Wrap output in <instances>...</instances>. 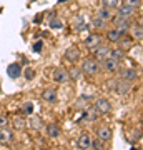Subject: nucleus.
Returning a JSON list of instances; mask_svg holds the SVG:
<instances>
[{"mask_svg": "<svg viewBox=\"0 0 143 150\" xmlns=\"http://www.w3.org/2000/svg\"><path fill=\"white\" fill-rule=\"evenodd\" d=\"M98 70H100V60L87 59V60H83L80 72H82V74H87V75H93V74H97Z\"/></svg>", "mask_w": 143, "mask_h": 150, "instance_id": "1", "label": "nucleus"}, {"mask_svg": "<svg viewBox=\"0 0 143 150\" xmlns=\"http://www.w3.org/2000/svg\"><path fill=\"white\" fill-rule=\"evenodd\" d=\"M113 25H115V28H117L122 35H125V33L130 30V25H132V23H130V18L122 17V15H117L115 18H113Z\"/></svg>", "mask_w": 143, "mask_h": 150, "instance_id": "2", "label": "nucleus"}, {"mask_svg": "<svg viewBox=\"0 0 143 150\" xmlns=\"http://www.w3.org/2000/svg\"><path fill=\"white\" fill-rule=\"evenodd\" d=\"M118 47L122 48V50H128V48L133 45V42H132V38L130 37H123V35H120V38H118Z\"/></svg>", "mask_w": 143, "mask_h": 150, "instance_id": "18", "label": "nucleus"}, {"mask_svg": "<svg viewBox=\"0 0 143 150\" xmlns=\"http://www.w3.org/2000/svg\"><path fill=\"white\" fill-rule=\"evenodd\" d=\"M97 17H100L101 20H110V18H111L110 8H106V7H101L100 10L97 12Z\"/></svg>", "mask_w": 143, "mask_h": 150, "instance_id": "23", "label": "nucleus"}, {"mask_svg": "<svg viewBox=\"0 0 143 150\" xmlns=\"http://www.w3.org/2000/svg\"><path fill=\"white\" fill-rule=\"evenodd\" d=\"M97 139L100 142H108L111 139V129L110 127H100L97 130Z\"/></svg>", "mask_w": 143, "mask_h": 150, "instance_id": "12", "label": "nucleus"}, {"mask_svg": "<svg viewBox=\"0 0 143 150\" xmlns=\"http://www.w3.org/2000/svg\"><path fill=\"white\" fill-rule=\"evenodd\" d=\"M50 28H62V22L58 18H52L50 20Z\"/></svg>", "mask_w": 143, "mask_h": 150, "instance_id": "31", "label": "nucleus"}, {"mask_svg": "<svg viewBox=\"0 0 143 150\" xmlns=\"http://www.w3.org/2000/svg\"><path fill=\"white\" fill-rule=\"evenodd\" d=\"M22 112L25 113V115H32L33 113V103L32 102H25L22 105Z\"/></svg>", "mask_w": 143, "mask_h": 150, "instance_id": "26", "label": "nucleus"}, {"mask_svg": "<svg viewBox=\"0 0 143 150\" xmlns=\"http://www.w3.org/2000/svg\"><path fill=\"white\" fill-rule=\"evenodd\" d=\"M127 4L135 7V8H140V7H142V0H127Z\"/></svg>", "mask_w": 143, "mask_h": 150, "instance_id": "33", "label": "nucleus"}, {"mask_svg": "<svg viewBox=\"0 0 143 150\" xmlns=\"http://www.w3.org/2000/svg\"><path fill=\"white\" fill-rule=\"evenodd\" d=\"M78 74H80V70H73V72H72V77H75V79H77V77H78Z\"/></svg>", "mask_w": 143, "mask_h": 150, "instance_id": "35", "label": "nucleus"}, {"mask_svg": "<svg viewBox=\"0 0 143 150\" xmlns=\"http://www.w3.org/2000/svg\"><path fill=\"white\" fill-rule=\"evenodd\" d=\"M13 140V134L12 130H8L7 127H0V144L5 145V144H10Z\"/></svg>", "mask_w": 143, "mask_h": 150, "instance_id": "10", "label": "nucleus"}, {"mask_svg": "<svg viewBox=\"0 0 143 150\" xmlns=\"http://www.w3.org/2000/svg\"><path fill=\"white\" fill-rule=\"evenodd\" d=\"M110 50H111L110 47H106V45H101V43H100L98 47L93 48V59L103 60L105 57H108V55H110Z\"/></svg>", "mask_w": 143, "mask_h": 150, "instance_id": "4", "label": "nucleus"}, {"mask_svg": "<svg viewBox=\"0 0 143 150\" xmlns=\"http://www.w3.org/2000/svg\"><path fill=\"white\" fill-rule=\"evenodd\" d=\"M30 127H32V129H42V120H40V118L38 117H33V118H30Z\"/></svg>", "mask_w": 143, "mask_h": 150, "instance_id": "28", "label": "nucleus"}, {"mask_svg": "<svg viewBox=\"0 0 143 150\" xmlns=\"http://www.w3.org/2000/svg\"><path fill=\"white\" fill-rule=\"evenodd\" d=\"M101 4H103V7L110 8V10H113V8H117V7L120 5L118 0H101Z\"/></svg>", "mask_w": 143, "mask_h": 150, "instance_id": "25", "label": "nucleus"}, {"mask_svg": "<svg viewBox=\"0 0 143 150\" xmlns=\"http://www.w3.org/2000/svg\"><path fill=\"white\" fill-rule=\"evenodd\" d=\"M25 125H27V123H25V120H23V118H20V117L13 118V127H15V129H23Z\"/></svg>", "mask_w": 143, "mask_h": 150, "instance_id": "29", "label": "nucleus"}, {"mask_svg": "<svg viewBox=\"0 0 143 150\" xmlns=\"http://www.w3.org/2000/svg\"><path fill=\"white\" fill-rule=\"evenodd\" d=\"M110 57L120 62V60L125 59V50H122L120 47H118V48H113V50H110Z\"/></svg>", "mask_w": 143, "mask_h": 150, "instance_id": "21", "label": "nucleus"}, {"mask_svg": "<svg viewBox=\"0 0 143 150\" xmlns=\"http://www.w3.org/2000/svg\"><path fill=\"white\" fill-rule=\"evenodd\" d=\"M65 59L68 60V62H77V60L80 59V50L78 48H75V47H70L67 52H65Z\"/></svg>", "mask_w": 143, "mask_h": 150, "instance_id": "14", "label": "nucleus"}, {"mask_svg": "<svg viewBox=\"0 0 143 150\" xmlns=\"http://www.w3.org/2000/svg\"><path fill=\"white\" fill-rule=\"evenodd\" d=\"M95 108L98 113H108L111 110V103L106 98H98L95 102Z\"/></svg>", "mask_w": 143, "mask_h": 150, "instance_id": "8", "label": "nucleus"}, {"mask_svg": "<svg viewBox=\"0 0 143 150\" xmlns=\"http://www.w3.org/2000/svg\"><path fill=\"white\" fill-rule=\"evenodd\" d=\"M7 125H8V117L0 113V127H7Z\"/></svg>", "mask_w": 143, "mask_h": 150, "instance_id": "32", "label": "nucleus"}, {"mask_svg": "<svg viewBox=\"0 0 143 150\" xmlns=\"http://www.w3.org/2000/svg\"><path fill=\"white\" fill-rule=\"evenodd\" d=\"M120 35H122V33L118 32L117 28H111L110 32L106 33V38H108V42H111V43H117V42H118V38H120Z\"/></svg>", "mask_w": 143, "mask_h": 150, "instance_id": "22", "label": "nucleus"}, {"mask_svg": "<svg viewBox=\"0 0 143 150\" xmlns=\"http://www.w3.org/2000/svg\"><path fill=\"white\" fill-rule=\"evenodd\" d=\"M42 100H45V102H48V103H53L55 100H57V92L52 90V88L45 90L42 93Z\"/></svg>", "mask_w": 143, "mask_h": 150, "instance_id": "17", "label": "nucleus"}, {"mask_svg": "<svg viewBox=\"0 0 143 150\" xmlns=\"http://www.w3.org/2000/svg\"><path fill=\"white\" fill-rule=\"evenodd\" d=\"M7 74H8V77H12V79H17V77L22 75V67L18 64H12V65H8V69H7Z\"/></svg>", "mask_w": 143, "mask_h": 150, "instance_id": "15", "label": "nucleus"}, {"mask_svg": "<svg viewBox=\"0 0 143 150\" xmlns=\"http://www.w3.org/2000/svg\"><path fill=\"white\" fill-rule=\"evenodd\" d=\"M42 43L43 42H37L35 45H33V50H35V52H40V50H42Z\"/></svg>", "mask_w": 143, "mask_h": 150, "instance_id": "34", "label": "nucleus"}, {"mask_svg": "<svg viewBox=\"0 0 143 150\" xmlns=\"http://www.w3.org/2000/svg\"><path fill=\"white\" fill-rule=\"evenodd\" d=\"M68 79H70V74L65 69H57L55 74H53V80L57 82V83H67Z\"/></svg>", "mask_w": 143, "mask_h": 150, "instance_id": "7", "label": "nucleus"}, {"mask_svg": "<svg viewBox=\"0 0 143 150\" xmlns=\"http://www.w3.org/2000/svg\"><path fill=\"white\" fill-rule=\"evenodd\" d=\"M130 88H132V83H130V82H127L125 79H122L120 82H117V83H115V92H117L118 95H128Z\"/></svg>", "mask_w": 143, "mask_h": 150, "instance_id": "5", "label": "nucleus"}, {"mask_svg": "<svg viewBox=\"0 0 143 150\" xmlns=\"http://www.w3.org/2000/svg\"><path fill=\"white\" fill-rule=\"evenodd\" d=\"M75 30H78V32H82V30H87V23H85L83 17L78 15L77 18H75Z\"/></svg>", "mask_w": 143, "mask_h": 150, "instance_id": "24", "label": "nucleus"}, {"mask_svg": "<svg viewBox=\"0 0 143 150\" xmlns=\"http://www.w3.org/2000/svg\"><path fill=\"white\" fill-rule=\"evenodd\" d=\"M132 27V25H130ZM132 37L135 38V40H142L143 38V28H142V23H138V25H133L132 27Z\"/></svg>", "mask_w": 143, "mask_h": 150, "instance_id": "20", "label": "nucleus"}, {"mask_svg": "<svg viewBox=\"0 0 143 150\" xmlns=\"http://www.w3.org/2000/svg\"><path fill=\"white\" fill-rule=\"evenodd\" d=\"M23 75H25V79H27V80H32L33 77H35V70L28 67V69H25V74H23Z\"/></svg>", "mask_w": 143, "mask_h": 150, "instance_id": "30", "label": "nucleus"}, {"mask_svg": "<svg viewBox=\"0 0 143 150\" xmlns=\"http://www.w3.org/2000/svg\"><path fill=\"white\" fill-rule=\"evenodd\" d=\"M100 43H101V35H98V33H92V35H88V37L83 40V45L87 48H90V50L98 47Z\"/></svg>", "mask_w": 143, "mask_h": 150, "instance_id": "3", "label": "nucleus"}, {"mask_svg": "<svg viewBox=\"0 0 143 150\" xmlns=\"http://www.w3.org/2000/svg\"><path fill=\"white\" fill-rule=\"evenodd\" d=\"M101 65H103V69L108 70V72H117V70H118V60L111 59L110 55L101 60Z\"/></svg>", "mask_w": 143, "mask_h": 150, "instance_id": "9", "label": "nucleus"}, {"mask_svg": "<svg viewBox=\"0 0 143 150\" xmlns=\"http://www.w3.org/2000/svg\"><path fill=\"white\" fill-rule=\"evenodd\" d=\"M105 22L106 20H101L100 17H95V18L92 20V25H93L95 28H105Z\"/></svg>", "mask_w": 143, "mask_h": 150, "instance_id": "27", "label": "nucleus"}, {"mask_svg": "<svg viewBox=\"0 0 143 150\" xmlns=\"http://www.w3.org/2000/svg\"><path fill=\"white\" fill-rule=\"evenodd\" d=\"M120 75H122V79H125L127 82H137V79H138V72H137V69H125L123 72H120Z\"/></svg>", "mask_w": 143, "mask_h": 150, "instance_id": "11", "label": "nucleus"}, {"mask_svg": "<svg viewBox=\"0 0 143 150\" xmlns=\"http://www.w3.org/2000/svg\"><path fill=\"white\" fill-rule=\"evenodd\" d=\"M97 117H98V112H97V108H95V107H93V108L88 107V108H87V110L83 112V118H87L88 122H95Z\"/></svg>", "mask_w": 143, "mask_h": 150, "instance_id": "19", "label": "nucleus"}, {"mask_svg": "<svg viewBox=\"0 0 143 150\" xmlns=\"http://www.w3.org/2000/svg\"><path fill=\"white\" fill-rule=\"evenodd\" d=\"M77 147L78 149H92V137L88 134H82L77 140Z\"/></svg>", "mask_w": 143, "mask_h": 150, "instance_id": "13", "label": "nucleus"}, {"mask_svg": "<svg viewBox=\"0 0 143 150\" xmlns=\"http://www.w3.org/2000/svg\"><path fill=\"white\" fill-rule=\"evenodd\" d=\"M117 10H118V15L130 18V17L135 15L137 8H135V7H132V5H128V4H123V5H118V7H117Z\"/></svg>", "mask_w": 143, "mask_h": 150, "instance_id": "6", "label": "nucleus"}, {"mask_svg": "<svg viewBox=\"0 0 143 150\" xmlns=\"http://www.w3.org/2000/svg\"><path fill=\"white\" fill-rule=\"evenodd\" d=\"M47 135L50 137V139H57L60 135V129L57 123H48L47 125Z\"/></svg>", "mask_w": 143, "mask_h": 150, "instance_id": "16", "label": "nucleus"}]
</instances>
